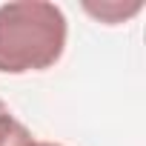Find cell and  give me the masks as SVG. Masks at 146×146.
<instances>
[{
	"label": "cell",
	"mask_w": 146,
	"mask_h": 146,
	"mask_svg": "<svg viewBox=\"0 0 146 146\" xmlns=\"http://www.w3.org/2000/svg\"><path fill=\"white\" fill-rule=\"evenodd\" d=\"M3 109H9V106H6V103H3V100H0V112H3Z\"/></svg>",
	"instance_id": "cell-5"
},
{
	"label": "cell",
	"mask_w": 146,
	"mask_h": 146,
	"mask_svg": "<svg viewBox=\"0 0 146 146\" xmlns=\"http://www.w3.org/2000/svg\"><path fill=\"white\" fill-rule=\"evenodd\" d=\"M37 146H60V143H49V140H37Z\"/></svg>",
	"instance_id": "cell-4"
},
{
	"label": "cell",
	"mask_w": 146,
	"mask_h": 146,
	"mask_svg": "<svg viewBox=\"0 0 146 146\" xmlns=\"http://www.w3.org/2000/svg\"><path fill=\"white\" fill-rule=\"evenodd\" d=\"M69 23L60 6L17 0L0 6V72L26 75L52 69L66 49Z\"/></svg>",
	"instance_id": "cell-1"
},
{
	"label": "cell",
	"mask_w": 146,
	"mask_h": 146,
	"mask_svg": "<svg viewBox=\"0 0 146 146\" xmlns=\"http://www.w3.org/2000/svg\"><path fill=\"white\" fill-rule=\"evenodd\" d=\"M86 12H89V15H95V17H100L103 23H120V20L132 17L135 12H140V3H132L129 9H123L120 3H100V6L86 3Z\"/></svg>",
	"instance_id": "cell-3"
},
{
	"label": "cell",
	"mask_w": 146,
	"mask_h": 146,
	"mask_svg": "<svg viewBox=\"0 0 146 146\" xmlns=\"http://www.w3.org/2000/svg\"><path fill=\"white\" fill-rule=\"evenodd\" d=\"M0 146H37L35 135L20 123L9 109L0 112Z\"/></svg>",
	"instance_id": "cell-2"
}]
</instances>
